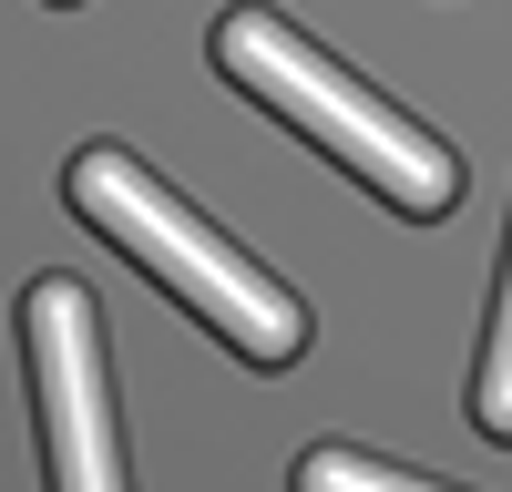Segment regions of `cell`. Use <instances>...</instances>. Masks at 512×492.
<instances>
[{"label": "cell", "mask_w": 512, "mask_h": 492, "mask_svg": "<svg viewBox=\"0 0 512 492\" xmlns=\"http://www.w3.org/2000/svg\"><path fill=\"white\" fill-rule=\"evenodd\" d=\"M472 421L492 441H512V246H502V287H492V339H482V369H472Z\"/></svg>", "instance_id": "obj_4"}, {"label": "cell", "mask_w": 512, "mask_h": 492, "mask_svg": "<svg viewBox=\"0 0 512 492\" xmlns=\"http://www.w3.org/2000/svg\"><path fill=\"white\" fill-rule=\"evenodd\" d=\"M21 339H31V390H41V462H52V492H134V472H123V421H113V380H103L93 287H82V277H31Z\"/></svg>", "instance_id": "obj_3"}, {"label": "cell", "mask_w": 512, "mask_h": 492, "mask_svg": "<svg viewBox=\"0 0 512 492\" xmlns=\"http://www.w3.org/2000/svg\"><path fill=\"white\" fill-rule=\"evenodd\" d=\"M287 492H451V482H420V472H390V462H369V451H349V441H318Z\"/></svg>", "instance_id": "obj_5"}, {"label": "cell", "mask_w": 512, "mask_h": 492, "mask_svg": "<svg viewBox=\"0 0 512 492\" xmlns=\"http://www.w3.org/2000/svg\"><path fill=\"white\" fill-rule=\"evenodd\" d=\"M216 72L267 113H287L308 144H328L369 195H390L400 216H451L461 205V164L441 134H420L410 113H390L359 72H338L308 31H287L277 11H226L216 21Z\"/></svg>", "instance_id": "obj_2"}, {"label": "cell", "mask_w": 512, "mask_h": 492, "mask_svg": "<svg viewBox=\"0 0 512 492\" xmlns=\"http://www.w3.org/2000/svg\"><path fill=\"white\" fill-rule=\"evenodd\" d=\"M62 195H72V216L93 226V236H113L144 277L175 287V298H185L205 328H216L236 359L287 369L297 349H308V308H297V298H287V287L256 267V257H236V246L205 226V216H195V205L164 185V175H144L134 154H113V144L72 154V164H62Z\"/></svg>", "instance_id": "obj_1"}]
</instances>
